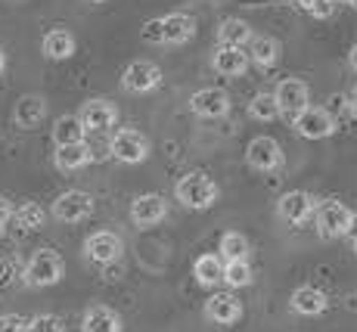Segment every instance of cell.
<instances>
[{"label": "cell", "mask_w": 357, "mask_h": 332, "mask_svg": "<svg viewBox=\"0 0 357 332\" xmlns=\"http://www.w3.org/2000/svg\"><path fill=\"white\" fill-rule=\"evenodd\" d=\"M249 40H252V29L243 19H224L221 29H218V47H236V50H243Z\"/></svg>", "instance_id": "cell-24"}, {"label": "cell", "mask_w": 357, "mask_h": 332, "mask_svg": "<svg viewBox=\"0 0 357 332\" xmlns=\"http://www.w3.org/2000/svg\"><path fill=\"white\" fill-rule=\"evenodd\" d=\"M66 273V264H63V255L53 252V248H40L29 258L25 264V282L29 286H56Z\"/></svg>", "instance_id": "cell-3"}, {"label": "cell", "mask_w": 357, "mask_h": 332, "mask_svg": "<svg viewBox=\"0 0 357 332\" xmlns=\"http://www.w3.org/2000/svg\"><path fill=\"white\" fill-rule=\"evenodd\" d=\"M91 3H106V0H91Z\"/></svg>", "instance_id": "cell-41"}, {"label": "cell", "mask_w": 357, "mask_h": 332, "mask_svg": "<svg viewBox=\"0 0 357 332\" xmlns=\"http://www.w3.org/2000/svg\"><path fill=\"white\" fill-rule=\"evenodd\" d=\"M245 162L252 165L255 171H277L283 165V149L273 137H255V140L245 146Z\"/></svg>", "instance_id": "cell-12"}, {"label": "cell", "mask_w": 357, "mask_h": 332, "mask_svg": "<svg viewBox=\"0 0 357 332\" xmlns=\"http://www.w3.org/2000/svg\"><path fill=\"white\" fill-rule=\"evenodd\" d=\"M348 103H351V112L357 115V84H354V91H351V96H348Z\"/></svg>", "instance_id": "cell-37"}, {"label": "cell", "mask_w": 357, "mask_h": 332, "mask_svg": "<svg viewBox=\"0 0 357 332\" xmlns=\"http://www.w3.org/2000/svg\"><path fill=\"white\" fill-rule=\"evenodd\" d=\"M348 66H351L354 72H357V44L351 47V53H348Z\"/></svg>", "instance_id": "cell-36"}, {"label": "cell", "mask_w": 357, "mask_h": 332, "mask_svg": "<svg viewBox=\"0 0 357 332\" xmlns=\"http://www.w3.org/2000/svg\"><path fill=\"white\" fill-rule=\"evenodd\" d=\"M44 115H47V103H44V96H38V93L19 96L16 109H13V121H16L22 130H34L40 121H44Z\"/></svg>", "instance_id": "cell-17"}, {"label": "cell", "mask_w": 357, "mask_h": 332, "mask_svg": "<svg viewBox=\"0 0 357 332\" xmlns=\"http://www.w3.org/2000/svg\"><path fill=\"white\" fill-rule=\"evenodd\" d=\"M190 109H193V115H199V119H208V121L224 119L230 112V96L221 87H202V91H196L190 96Z\"/></svg>", "instance_id": "cell-10"}, {"label": "cell", "mask_w": 357, "mask_h": 332, "mask_svg": "<svg viewBox=\"0 0 357 332\" xmlns=\"http://www.w3.org/2000/svg\"><path fill=\"white\" fill-rule=\"evenodd\" d=\"M193 276L199 286L205 289H215L218 282L224 280V261L218 255H199L196 264H193Z\"/></svg>", "instance_id": "cell-23"}, {"label": "cell", "mask_w": 357, "mask_h": 332, "mask_svg": "<svg viewBox=\"0 0 357 332\" xmlns=\"http://www.w3.org/2000/svg\"><path fill=\"white\" fill-rule=\"evenodd\" d=\"M295 3L314 19H329L335 13V6H339L335 0H295Z\"/></svg>", "instance_id": "cell-32"}, {"label": "cell", "mask_w": 357, "mask_h": 332, "mask_svg": "<svg viewBox=\"0 0 357 332\" xmlns=\"http://www.w3.org/2000/svg\"><path fill=\"white\" fill-rule=\"evenodd\" d=\"M165 218H168V202L159 193H143V196H137L130 202V220L137 227H155Z\"/></svg>", "instance_id": "cell-13"}, {"label": "cell", "mask_w": 357, "mask_h": 332, "mask_svg": "<svg viewBox=\"0 0 357 332\" xmlns=\"http://www.w3.org/2000/svg\"><path fill=\"white\" fill-rule=\"evenodd\" d=\"M218 258L221 261H249V239L243 233H224L221 248H218Z\"/></svg>", "instance_id": "cell-27"}, {"label": "cell", "mask_w": 357, "mask_h": 332, "mask_svg": "<svg viewBox=\"0 0 357 332\" xmlns=\"http://www.w3.org/2000/svg\"><path fill=\"white\" fill-rule=\"evenodd\" d=\"M351 224H354V211L348 209L345 202H339V199H326V202L317 209V233L324 239L348 236V233H351Z\"/></svg>", "instance_id": "cell-4"}, {"label": "cell", "mask_w": 357, "mask_h": 332, "mask_svg": "<svg viewBox=\"0 0 357 332\" xmlns=\"http://www.w3.org/2000/svg\"><path fill=\"white\" fill-rule=\"evenodd\" d=\"M292 128L298 137L305 140H326V137L335 134V119L320 106H307L305 112H298L292 119Z\"/></svg>", "instance_id": "cell-6"}, {"label": "cell", "mask_w": 357, "mask_h": 332, "mask_svg": "<svg viewBox=\"0 0 357 332\" xmlns=\"http://www.w3.org/2000/svg\"><path fill=\"white\" fill-rule=\"evenodd\" d=\"M29 320L22 314H0V332H25Z\"/></svg>", "instance_id": "cell-33"}, {"label": "cell", "mask_w": 357, "mask_h": 332, "mask_svg": "<svg viewBox=\"0 0 357 332\" xmlns=\"http://www.w3.org/2000/svg\"><path fill=\"white\" fill-rule=\"evenodd\" d=\"M109 152H112L121 165H140L149 158V137L134 128H121V130H115V137L109 140Z\"/></svg>", "instance_id": "cell-5"}, {"label": "cell", "mask_w": 357, "mask_h": 332, "mask_svg": "<svg viewBox=\"0 0 357 332\" xmlns=\"http://www.w3.org/2000/svg\"><path fill=\"white\" fill-rule=\"evenodd\" d=\"M351 236H354V252H357V214H354V224H351Z\"/></svg>", "instance_id": "cell-38"}, {"label": "cell", "mask_w": 357, "mask_h": 332, "mask_svg": "<svg viewBox=\"0 0 357 332\" xmlns=\"http://www.w3.org/2000/svg\"><path fill=\"white\" fill-rule=\"evenodd\" d=\"M292 310L295 314H301V317H320L324 310L329 308V299H326V292L324 289H314V286H298L292 292Z\"/></svg>", "instance_id": "cell-18"}, {"label": "cell", "mask_w": 357, "mask_h": 332, "mask_svg": "<svg viewBox=\"0 0 357 332\" xmlns=\"http://www.w3.org/2000/svg\"><path fill=\"white\" fill-rule=\"evenodd\" d=\"M13 220V205H10V199H3L0 196V233L6 230V224Z\"/></svg>", "instance_id": "cell-34"}, {"label": "cell", "mask_w": 357, "mask_h": 332, "mask_svg": "<svg viewBox=\"0 0 357 332\" xmlns=\"http://www.w3.org/2000/svg\"><path fill=\"white\" fill-rule=\"evenodd\" d=\"M218 183L215 177H208L205 171H190V174H183L181 181L174 183V196L177 202L183 205V209H193V211H205L215 205L218 199Z\"/></svg>", "instance_id": "cell-2"}, {"label": "cell", "mask_w": 357, "mask_h": 332, "mask_svg": "<svg viewBox=\"0 0 357 332\" xmlns=\"http://www.w3.org/2000/svg\"><path fill=\"white\" fill-rule=\"evenodd\" d=\"M196 34V19L193 16H183V13H171V16H159V19H149L143 25V40L146 44H187L193 40Z\"/></svg>", "instance_id": "cell-1"}, {"label": "cell", "mask_w": 357, "mask_h": 332, "mask_svg": "<svg viewBox=\"0 0 357 332\" xmlns=\"http://www.w3.org/2000/svg\"><path fill=\"white\" fill-rule=\"evenodd\" d=\"M81 326L84 332H121V317L106 304H93V308H87Z\"/></svg>", "instance_id": "cell-20"}, {"label": "cell", "mask_w": 357, "mask_h": 332, "mask_svg": "<svg viewBox=\"0 0 357 332\" xmlns=\"http://www.w3.org/2000/svg\"><path fill=\"white\" fill-rule=\"evenodd\" d=\"M40 50H44L47 59H68L75 53V34L66 31V29H53L44 34V40H40Z\"/></svg>", "instance_id": "cell-21"}, {"label": "cell", "mask_w": 357, "mask_h": 332, "mask_svg": "<svg viewBox=\"0 0 357 332\" xmlns=\"http://www.w3.org/2000/svg\"><path fill=\"white\" fill-rule=\"evenodd\" d=\"M13 218H16V224L22 227V230H40L44 220H47V214L38 202H25L19 211H13Z\"/></svg>", "instance_id": "cell-29"}, {"label": "cell", "mask_w": 357, "mask_h": 332, "mask_svg": "<svg viewBox=\"0 0 357 332\" xmlns=\"http://www.w3.org/2000/svg\"><path fill=\"white\" fill-rule=\"evenodd\" d=\"M277 211H280V218L289 220L295 227L307 224L314 214V199H311V193H305V190H292L277 202Z\"/></svg>", "instance_id": "cell-16"}, {"label": "cell", "mask_w": 357, "mask_h": 332, "mask_svg": "<svg viewBox=\"0 0 357 332\" xmlns=\"http://www.w3.org/2000/svg\"><path fill=\"white\" fill-rule=\"evenodd\" d=\"M249 115L258 121H273L280 119V109H277V100H273V93H258L255 100L249 103Z\"/></svg>", "instance_id": "cell-30"}, {"label": "cell", "mask_w": 357, "mask_h": 332, "mask_svg": "<svg viewBox=\"0 0 357 332\" xmlns=\"http://www.w3.org/2000/svg\"><path fill=\"white\" fill-rule=\"evenodd\" d=\"M87 130L84 124L78 121V115H63V119H56L53 124V140H56V146H72V143H84Z\"/></svg>", "instance_id": "cell-26"}, {"label": "cell", "mask_w": 357, "mask_h": 332, "mask_svg": "<svg viewBox=\"0 0 357 332\" xmlns=\"http://www.w3.org/2000/svg\"><path fill=\"white\" fill-rule=\"evenodd\" d=\"M335 3H339V0H335ZM345 3H351V6H357V0H345Z\"/></svg>", "instance_id": "cell-40"}, {"label": "cell", "mask_w": 357, "mask_h": 332, "mask_svg": "<svg viewBox=\"0 0 357 332\" xmlns=\"http://www.w3.org/2000/svg\"><path fill=\"white\" fill-rule=\"evenodd\" d=\"M273 100H277L280 115H286V119H295L298 112H305V109H307V103H311V91H307L305 81L283 78L277 84V91H273Z\"/></svg>", "instance_id": "cell-8"}, {"label": "cell", "mask_w": 357, "mask_h": 332, "mask_svg": "<svg viewBox=\"0 0 357 332\" xmlns=\"http://www.w3.org/2000/svg\"><path fill=\"white\" fill-rule=\"evenodd\" d=\"M249 62H255V66L261 68H271V66H277V59H280V40L277 38H271V34H264V38H255L252 34V40H249Z\"/></svg>", "instance_id": "cell-22"}, {"label": "cell", "mask_w": 357, "mask_h": 332, "mask_svg": "<svg viewBox=\"0 0 357 332\" xmlns=\"http://www.w3.org/2000/svg\"><path fill=\"white\" fill-rule=\"evenodd\" d=\"M230 289H243L252 282V267L249 261H224V280Z\"/></svg>", "instance_id": "cell-28"}, {"label": "cell", "mask_w": 357, "mask_h": 332, "mask_svg": "<svg viewBox=\"0 0 357 332\" xmlns=\"http://www.w3.org/2000/svg\"><path fill=\"white\" fill-rule=\"evenodd\" d=\"M78 121L84 124L87 134H91V130L100 134V130H109L115 121H119V109H115L109 100H91V103H84Z\"/></svg>", "instance_id": "cell-14"}, {"label": "cell", "mask_w": 357, "mask_h": 332, "mask_svg": "<svg viewBox=\"0 0 357 332\" xmlns=\"http://www.w3.org/2000/svg\"><path fill=\"white\" fill-rule=\"evenodd\" d=\"M25 332H66V323L56 314H38L29 320V329Z\"/></svg>", "instance_id": "cell-31"}, {"label": "cell", "mask_w": 357, "mask_h": 332, "mask_svg": "<svg viewBox=\"0 0 357 332\" xmlns=\"http://www.w3.org/2000/svg\"><path fill=\"white\" fill-rule=\"evenodd\" d=\"M211 66H215V72L224 75V78H239V75H245V68H249V56H245V50H236V47H218Z\"/></svg>", "instance_id": "cell-19"}, {"label": "cell", "mask_w": 357, "mask_h": 332, "mask_svg": "<svg viewBox=\"0 0 357 332\" xmlns=\"http://www.w3.org/2000/svg\"><path fill=\"white\" fill-rule=\"evenodd\" d=\"M121 252H125V242L112 230H100V233H93V236H87V242H84V255L93 264H112V261L121 258Z\"/></svg>", "instance_id": "cell-11"}, {"label": "cell", "mask_w": 357, "mask_h": 332, "mask_svg": "<svg viewBox=\"0 0 357 332\" xmlns=\"http://www.w3.org/2000/svg\"><path fill=\"white\" fill-rule=\"evenodd\" d=\"M205 317H208L211 323H218V326H233V323L243 317V304L230 292H215L205 301Z\"/></svg>", "instance_id": "cell-15"}, {"label": "cell", "mask_w": 357, "mask_h": 332, "mask_svg": "<svg viewBox=\"0 0 357 332\" xmlns=\"http://www.w3.org/2000/svg\"><path fill=\"white\" fill-rule=\"evenodd\" d=\"M91 214H93V196L84 190H66L53 202V218L63 220V224H81Z\"/></svg>", "instance_id": "cell-7"}, {"label": "cell", "mask_w": 357, "mask_h": 332, "mask_svg": "<svg viewBox=\"0 0 357 332\" xmlns=\"http://www.w3.org/2000/svg\"><path fill=\"white\" fill-rule=\"evenodd\" d=\"M59 171H78L91 162V146L87 143H72V146H56V156H53Z\"/></svg>", "instance_id": "cell-25"}, {"label": "cell", "mask_w": 357, "mask_h": 332, "mask_svg": "<svg viewBox=\"0 0 357 332\" xmlns=\"http://www.w3.org/2000/svg\"><path fill=\"white\" fill-rule=\"evenodd\" d=\"M3 66H6V56H3V47H0V72H3Z\"/></svg>", "instance_id": "cell-39"}, {"label": "cell", "mask_w": 357, "mask_h": 332, "mask_svg": "<svg viewBox=\"0 0 357 332\" xmlns=\"http://www.w3.org/2000/svg\"><path fill=\"white\" fill-rule=\"evenodd\" d=\"M6 280H10V261L0 258V282H6Z\"/></svg>", "instance_id": "cell-35"}, {"label": "cell", "mask_w": 357, "mask_h": 332, "mask_svg": "<svg viewBox=\"0 0 357 332\" xmlns=\"http://www.w3.org/2000/svg\"><path fill=\"white\" fill-rule=\"evenodd\" d=\"M162 84V68L155 62H146V59H137L121 72V87L128 93H149Z\"/></svg>", "instance_id": "cell-9"}]
</instances>
